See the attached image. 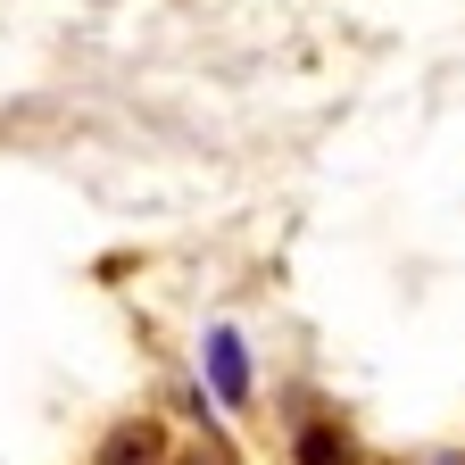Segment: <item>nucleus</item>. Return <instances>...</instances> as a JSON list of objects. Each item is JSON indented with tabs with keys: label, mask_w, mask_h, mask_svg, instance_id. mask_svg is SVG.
Wrapping results in <instances>:
<instances>
[{
	"label": "nucleus",
	"mask_w": 465,
	"mask_h": 465,
	"mask_svg": "<svg viewBox=\"0 0 465 465\" xmlns=\"http://www.w3.org/2000/svg\"><path fill=\"white\" fill-rule=\"evenodd\" d=\"M208 374H216V399H224V407L250 399V358H242V341H232L224 324L208 332Z\"/></svg>",
	"instance_id": "1"
},
{
	"label": "nucleus",
	"mask_w": 465,
	"mask_h": 465,
	"mask_svg": "<svg viewBox=\"0 0 465 465\" xmlns=\"http://www.w3.org/2000/svg\"><path fill=\"white\" fill-rule=\"evenodd\" d=\"M158 457V432H116L108 440V465H150Z\"/></svg>",
	"instance_id": "2"
},
{
	"label": "nucleus",
	"mask_w": 465,
	"mask_h": 465,
	"mask_svg": "<svg viewBox=\"0 0 465 465\" xmlns=\"http://www.w3.org/2000/svg\"><path fill=\"white\" fill-rule=\"evenodd\" d=\"M300 465H349V440L341 432H308L300 440Z\"/></svg>",
	"instance_id": "3"
},
{
	"label": "nucleus",
	"mask_w": 465,
	"mask_h": 465,
	"mask_svg": "<svg viewBox=\"0 0 465 465\" xmlns=\"http://www.w3.org/2000/svg\"><path fill=\"white\" fill-rule=\"evenodd\" d=\"M440 465H465V457H440Z\"/></svg>",
	"instance_id": "4"
}]
</instances>
